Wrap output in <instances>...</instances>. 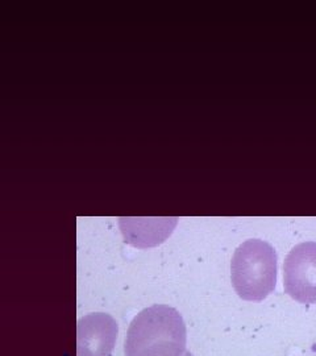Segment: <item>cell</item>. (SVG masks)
<instances>
[{
    "instance_id": "obj_4",
    "label": "cell",
    "mask_w": 316,
    "mask_h": 356,
    "mask_svg": "<svg viewBox=\"0 0 316 356\" xmlns=\"http://www.w3.org/2000/svg\"><path fill=\"white\" fill-rule=\"evenodd\" d=\"M119 326L110 314L94 313L78 321L76 356H110Z\"/></svg>"
},
{
    "instance_id": "obj_5",
    "label": "cell",
    "mask_w": 316,
    "mask_h": 356,
    "mask_svg": "<svg viewBox=\"0 0 316 356\" xmlns=\"http://www.w3.org/2000/svg\"><path fill=\"white\" fill-rule=\"evenodd\" d=\"M177 222V218H120L119 226L126 243L138 248H149L164 243Z\"/></svg>"
},
{
    "instance_id": "obj_3",
    "label": "cell",
    "mask_w": 316,
    "mask_h": 356,
    "mask_svg": "<svg viewBox=\"0 0 316 356\" xmlns=\"http://www.w3.org/2000/svg\"><path fill=\"white\" fill-rule=\"evenodd\" d=\"M285 292L299 304H316V242L297 244L283 263Z\"/></svg>"
},
{
    "instance_id": "obj_1",
    "label": "cell",
    "mask_w": 316,
    "mask_h": 356,
    "mask_svg": "<svg viewBox=\"0 0 316 356\" xmlns=\"http://www.w3.org/2000/svg\"><path fill=\"white\" fill-rule=\"evenodd\" d=\"M186 325L177 309L153 305L132 319L126 331V356H183Z\"/></svg>"
},
{
    "instance_id": "obj_2",
    "label": "cell",
    "mask_w": 316,
    "mask_h": 356,
    "mask_svg": "<svg viewBox=\"0 0 316 356\" xmlns=\"http://www.w3.org/2000/svg\"><path fill=\"white\" fill-rule=\"evenodd\" d=\"M277 268V254L272 244L260 239L242 243L231 261L235 292L245 301H264L276 289Z\"/></svg>"
},
{
    "instance_id": "obj_6",
    "label": "cell",
    "mask_w": 316,
    "mask_h": 356,
    "mask_svg": "<svg viewBox=\"0 0 316 356\" xmlns=\"http://www.w3.org/2000/svg\"><path fill=\"white\" fill-rule=\"evenodd\" d=\"M183 356H192L191 355V354H190V353H186V354H185V355Z\"/></svg>"
}]
</instances>
